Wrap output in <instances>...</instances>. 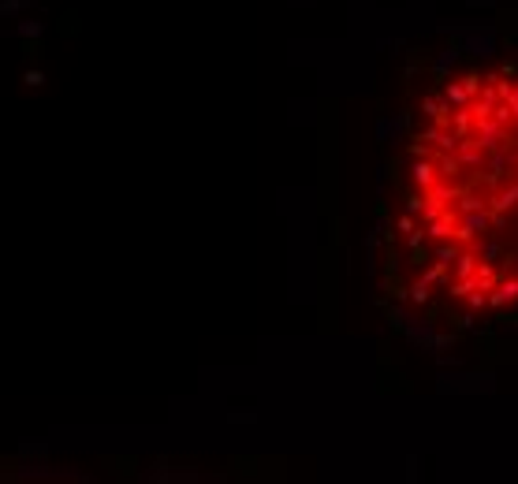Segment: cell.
<instances>
[{
	"label": "cell",
	"mask_w": 518,
	"mask_h": 484,
	"mask_svg": "<svg viewBox=\"0 0 518 484\" xmlns=\"http://www.w3.org/2000/svg\"><path fill=\"white\" fill-rule=\"evenodd\" d=\"M392 246L410 305L463 325L518 320V64L463 67L422 97Z\"/></svg>",
	"instance_id": "1"
}]
</instances>
